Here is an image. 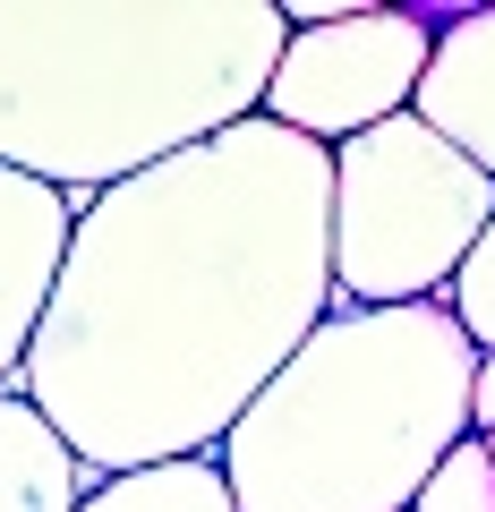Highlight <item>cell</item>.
I'll return each mask as SVG.
<instances>
[{
  "instance_id": "obj_3",
  "label": "cell",
  "mask_w": 495,
  "mask_h": 512,
  "mask_svg": "<svg viewBox=\"0 0 495 512\" xmlns=\"http://www.w3.org/2000/svg\"><path fill=\"white\" fill-rule=\"evenodd\" d=\"M470 376L453 299L333 308L222 436V487L239 512H410L470 436Z\"/></svg>"
},
{
  "instance_id": "obj_1",
  "label": "cell",
  "mask_w": 495,
  "mask_h": 512,
  "mask_svg": "<svg viewBox=\"0 0 495 512\" xmlns=\"http://www.w3.org/2000/svg\"><path fill=\"white\" fill-rule=\"evenodd\" d=\"M333 316V154L257 120L77 205L18 393L94 478L214 461Z\"/></svg>"
},
{
  "instance_id": "obj_6",
  "label": "cell",
  "mask_w": 495,
  "mask_h": 512,
  "mask_svg": "<svg viewBox=\"0 0 495 512\" xmlns=\"http://www.w3.org/2000/svg\"><path fill=\"white\" fill-rule=\"evenodd\" d=\"M69 231H77V205L60 188L26 180V171L0 163V393L18 384L26 367V342L43 325V299L60 282V256H69Z\"/></svg>"
},
{
  "instance_id": "obj_13",
  "label": "cell",
  "mask_w": 495,
  "mask_h": 512,
  "mask_svg": "<svg viewBox=\"0 0 495 512\" xmlns=\"http://www.w3.org/2000/svg\"><path fill=\"white\" fill-rule=\"evenodd\" d=\"M478 444H487V470H495V436H478Z\"/></svg>"
},
{
  "instance_id": "obj_4",
  "label": "cell",
  "mask_w": 495,
  "mask_h": 512,
  "mask_svg": "<svg viewBox=\"0 0 495 512\" xmlns=\"http://www.w3.org/2000/svg\"><path fill=\"white\" fill-rule=\"evenodd\" d=\"M495 222V180L419 111L333 146V308L453 299V274Z\"/></svg>"
},
{
  "instance_id": "obj_9",
  "label": "cell",
  "mask_w": 495,
  "mask_h": 512,
  "mask_svg": "<svg viewBox=\"0 0 495 512\" xmlns=\"http://www.w3.org/2000/svg\"><path fill=\"white\" fill-rule=\"evenodd\" d=\"M77 512H239L222 487V461H163V470L103 478Z\"/></svg>"
},
{
  "instance_id": "obj_10",
  "label": "cell",
  "mask_w": 495,
  "mask_h": 512,
  "mask_svg": "<svg viewBox=\"0 0 495 512\" xmlns=\"http://www.w3.org/2000/svg\"><path fill=\"white\" fill-rule=\"evenodd\" d=\"M410 512H495V470H487V444L478 436H461L453 453L427 470V487H419V504Z\"/></svg>"
},
{
  "instance_id": "obj_12",
  "label": "cell",
  "mask_w": 495,
  "mask_h": 512,
  "mask_svg": "<svg viewBox=\"0 0 495 512\" xmlns=\"http://www.w3.org/2000/svg\"><path fill=\"white\" fill-rule=\"evenodd\" d=\"M470 436H495V350H478V376H470Z\"/></svg>"
},
{
  "instance_id": "obj_7",
  "label": "cell",
  "mask_w": 495,
  "mask_h": 512,
  "mask_svg": "<svg viewBox=\"0 0 495 512\" xmlns=\"http://www.w3.org/2000/svg\"><path fill=\"white\" fill-rule=\"evenodd\" d=\"M410 111L495 180V9H444L436 60H427Z\"/></svg>"
},
{
  "instance_id": "obj_5",
  "label": "cell",
  "mask_w": 495,
  "mask_h": 512,
  "mask_svg": "<svg viewBox=\"0 0 495 512\" xmlns=\"http://www.w3.org/2000/svg\"><path fill=\"white\" fill-rule=\"evenodd\" d=\"M444 9H342L325 26H299L274 60L265 120L308 137V146H350L393 111L419 103V77L436 60Z\"/></svg>"
},
{
  "instance_id": "obj_11",
  "label": "cell",
  "mask_w": 495,
  "mask_h": 512,
  "mask_svg": "<svg viewBox=\"0 0 495 512\" xmlns=\"http://www.w3.org/2000/svg\"><path fill=\"white\" fill-rule=\"evenodd\" d=\"M453 316H461V333H470L478 350H495V222L470 248V265L453 274Z\"/></svg>"
},
{
  "instance_id": "obj_8",
  "label": "cell",
  "mask_w": 495,
  "mask_h": 512,
  "mask_svg": "<svg viewBox=\"0 0 495 512\" xmlns=\"http://www.w3.org/2000/svg\"><path fill=\"white\" fill-rule=\"evenodd\" d=\"M103 478L60 444V427L26 402L18 384L0 393V512H77Z\"/></svg>"
},
{
  "instance_id": "obj_2",
  "label": "cell",
  "mask_w": 495,
  "mask_h": 512,
  "mask_svg": "<svg viewBox=\"0 0 495 512\" xmlns=\"http://www.w3.org/2000/svg\"><path fill=\"white\" fill-rule=\"evenodd\" d=\"M274 0H0V163L69 205L257 120Z\"/></svg>"
}]
</instances>
